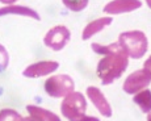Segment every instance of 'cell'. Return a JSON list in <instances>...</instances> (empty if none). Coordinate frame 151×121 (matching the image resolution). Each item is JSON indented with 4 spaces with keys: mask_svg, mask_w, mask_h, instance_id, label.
Returning <instances> with one entry per match:
<instances>
[{
    "mask_svg": "<svg viewBox=\"0 0 151 121\" xmlns=\"http://www.w3.org/2000/svg\"><path fill=\"white\" fill-rule=\"evenodd\" d=\"M87 100L83 94L80 92H71L67 96H65V100L60 104L62 115L68 121H100L97 117L87 116Z\"/></svg>",
    "mask_w": 151,
    "mask_h": 121,
    "instance_id": "obj_2",
    "label": "cell"
},
{
    "mask_svg": "<svg viewBox=\"0 0 151 121\" xmlns=\"http://www.w3.org/2000/svg\"><path fill=\"white\" fill-rule=\"evenodd\" d=\"M8 63H9V55H8V51L5 50V48L3 45H0V73L7 68Z\"/></svg>",
    "mask_w": 151,
    "mask_h": 121,
    "instance_id": "obj_16",
    "label": "cell"
},
{
    "mask_svg": "<svg viewBox=\"0 0 151 121\" xmlns=\"http://www.w3.org/2000/svg\"><path fill=\"white\" fill-rule=\"evenodd\" d=\"M17 0H0V3H3V4H11L12 5L13 3H16Z\"/></svg>",
    "mask_w": 151,
    "mask_h": 121,
    "instance_id": "obj_19",
    "label": "cell"
},
{
    "mask_svg": "<svg viewBox=\"0 0 151 121\" xmlns=\"http://www.w3.org/2000/svg\"><path fill=\"white\" fill-rule=\"evenodd\" d=\"M141 7V0H113L103 8V11L105 13H109V15H120V13L133 12V11L138 9Z\"/></svg>",
    "mask_w": 151,
    "mask_h": 121,
    "instance_id": "obj_8",
    "label": "cell"
},
{
    "mask_svg": "<svg viewBox=\"0 0 151 121\" xmlns=\"http://www.w3.org/2000/svg\"><path fill=\"white\" fill-rule=\"evenodd\" d=\"M22 117L14 109L5 108L0 111V121H21Z\"/></svg>",
    "mask_w": 151,
    "mask_h": 121,
    "instance_id": "obj_15",
    "label": "cell"
},
{
    "mask_svg": "<svg viewBox=\"0 0 151 121\" xmlns=\"http://www.w3.org/2000/svg\"><path fill=\"white\" fill-rule=\"evenodd\" d=\"M63 4L72 12H80L84 8H87L89 0H62Z\"/></svg>",
    "mask_w": 151,
    "mask_h": 121,
    "instance_id": "obj_14",
    "label": "cell"
},
{
    "mask_svg": "<svg viewBox=\"0 0 151 121\" xmlns=\"http://www.w3.org/2000/svg\"><path fill=\"white\" fill-rule=\"evenodd\" d=\"M150 83H151L150 71H147L146 68H142V70H137L134 73H132L126 78V80L124 82L122 88L126 94L135 95L137 92L149 87Z\"/></svg>",
    "mask_w": 151,
    "mask_h": 121,
    "instance_id": "obj_5",
    "label": "cell"
},
{
    "mask_svg": "<svg viewBox=\"0 0 151 121\" xmlns=\"http://www.w3.org/2000/svg\"><path fill=\"white\" fill-rule=\"evenodd\" d=\"M133 100L142 109L143 113H150L151 112V91L150 90H142L137 92Z\"/></svg>",
    "mask_w": 151,
    "mask_h": 121,
    "instance_id": "obj_13",
    "label": "cell"
},
{
    "mask_svg": "<svg viewBox=\"0 0 151 121\" xmlns=\"http://www.w3.org/2000/svg\"><path fill=\"white\" fill-rule=\"evenodd\" d=\"M147 121H151V113H149V116H147Z\"/></svg>",
    "mask_w": 151,
    "mask_h": 121,
    "instance_id": "obj_21",
    "label": "cell"
},
{
    "mask_svg": "<svg viewBox=\"0 0 151 121\" xmlns=\"http://www.w3.org/2000/svg\"><path fill=\"white\" fill-rule=\"evenodd\" d=\"M45 91L51 97H63L75 91V83L71 76L59 74L49 78L45 82Z\"/></svg>",
    "mask_w": 151,
    "mask_h": 121,
    "instance_id": "obj_4",
    "label": "cell"
},
{
    "mask_svg": "<svg viewBox=\"0 0 151 121\" xmlns=\"http://www.w3.org/2000/svg\"><path fill=\"white\" fill-rule=\"evenodd\" d=\"M146 3H147V5L151 8V0H146Z\"/></svg>",
    "mask_w": 151,
    "mask_h": 121,
    "instance_id": "obj_20",
    "label": "cell"
},
{
    "mask_svg": "<svg viewBox=\"0 0 151 121\" xmlns=\"http://www.w3.org/2000/svg\"><path fill=\"white\" fill-rule=\"evenodd\" d=\"M92 49L95 53L104 54V58H101L97 65V76L104 86L112 84L129 66V55L126 50L120 45V42H113L106 46L92 44Z\"/></svg>",
    "mask_w": 151,
    "mask_h": 121,
    "instance_id": "obj_1",
    "label": "cell"
},
{
    "mask_svg": "<svg viewBox=\"0 0 151 121\" xmlns=\"http://www.w3.org/2000/svg\"><path fill=\"white\" fill-rule=\"evenodd\" d=\"M87 96L89 97L93 105L97 108V111L100 112L103 116L105 117H110L112 116V108H110L108 100L105 99V96L103 95V92L99 90L95 86H91V87L87 88Z\"/></svg>",
    "mask_w": 151,
    "mask_h": 121,
    "instance_id": "obj_9",
    "label": "cell"
},
{
    "mask_svg": "<svg viewBox=\"0 0 151 121\" xmlns=\"http://www.w3.org/2000/svg\"><path fill=\"white\" fill-rule=\"evenodd\" d=\"M143 68H146V70L150 71V74H151V57H149V59H147V60H145Z\"/></svg>",
    "mask_w": 151,
    "mask_h": 121,
    "instance_id": "obj_17",
    "label": "cell"
},
{
    "mask_svg": "<svg viewBox=\"0 0 151 121\" xmlns=\"http://www.w3.org/2000/svg\"><path fill=\"white\" fill-rule=\"evenodd\" d=\"M70 37H71V33L65 25H57L46 33L43 44L47 48H50L51 50L59 51L68 44Z\"/></svg>",
    "mask_w": 151,
    "mask_h": 121,
    "instance_id": "obj_6",
    "label": "cell"
},
{
    "mask_svg": "<svg viewBox=\"0 0 151 121\" xmlns=\"http://www.w3.org/2000/svg\"><path fill=\"white\" fill-rule=\"evenodd\" d=\"M118 42L126 50L127 55L134 59H139L146 54L149 48V40L141 30L124 32L118 37Z\"/></svg>",
    "mask_w": 151,
    "mask_h": 121,
    "instance_id": "obj_3",
    "label": "cell"
},
{
    "mask_svg": "<svg viewBox=\"0 0 151 121\" xmlns=\"http://www.w3.org/2000/svg\"><path fill=\"white\" fill-rule=\"evenodd\" d=\"M113 20L110 17H101V19H97L95 21H91L83 30V40H89L92 36H95L96 33H99L100 30H103L104 28H106L108 25L112 24Z\"/></svg>",
    "mask_w": 151,
    "mask_h": 121,
    "instance_id": "obj_10",
    "label": "cell"
},
{
    "mask_svg": "<svg viewBox=\"0 0 151 121\" xmlns=\"http://www.w3.org/2000/svg\"><path fill=\"white\" fill-rule=\"evenodd\" d=\"M27 111L29 112L30 116H34L37 119H40L41 121H60V117L57 116L53 112L47 111V109H43L41 107L37 105H28Z\"/></svg>",
    "mask_w": 151,
    "mask_h": 121,
    "instance_id": "obj_12",
    "label": "cell"
},
{
    "mask_svg": "<svg viewBox=\"0 0 151 121\" xmlns=\"http://www.w3.org/2000/svg\"><path fill=\"white\" fill-rule=\"evenodd\" d=\"M59 67V63L55 60H41V62L33 63V65L28 66L24 71L22 75L27 78H40L51 74Z\"/></svg>",
    "mask_w": 151,
    "mask_h": 121,
    "instance_id": "obj_7",
    "label": "cell"
},
{
    "mask_svg": "<svg viewBox=\"0 0 151 121\" xmlns=\"http://www.w3.org/2000/svg\"><path fill=\"white\" fill-rule=\"evenodd\" d=\"M5 15H19V16H27V17H32V19L40 21L41 17L40 15L33 11L32 8L28 7H21V5H8V7L0 8V16H5Z\"/></svg>",
    "mask_w": 151,
    "mask_h": 121,
    "instance_id": "obj_11",
    "label": "cell"
},
{
    "mask_svg": "<svg viewBox=\"0 0 151 121\" xmlns=\"http://www.w3.org/2000/svg\"><path fill=\"white\" fill-rule=\"evenodd\" d=\"M21 121H41V120L34 117V116H28V117H22Z\"/></svg>",
    "mask_w": 151,
    "mask_h": 121,
    "instance_id": "obj_18",
    "label": "cell"
}]
</instances>
